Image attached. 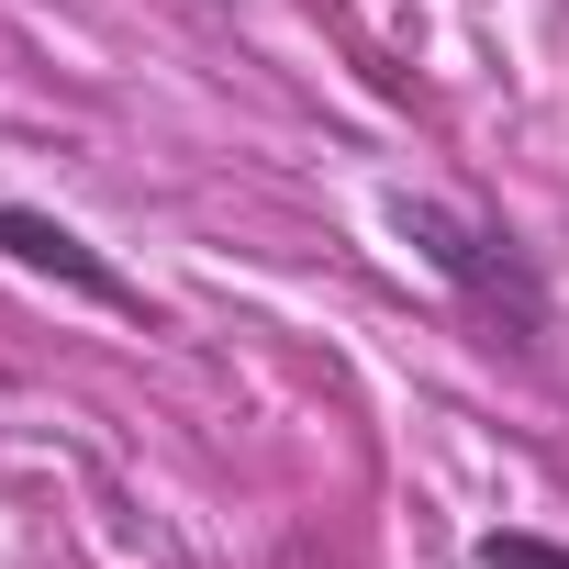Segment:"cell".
I'll return each mask as SVG.
<instances>
[{
  "label": "cell",
  "instance_id": "6da1fadb",
  "mask_svg": "<svg viewBox=\"0 0 569 569\" xmlns=\"http://www.w3.org/2000/svg\"><path fill=\"white\" fill-rule=\"evenodd\" d=\"M391 234L447 279V291L469 302V325L480 336H502V347H547V268L491 223V212H458V201H436V190H402L391 201Z\"/></svg>",
  "mask_w": 569,
  "mask_h": 569
},
{
  "label": "cell",
  "instance_id": "3957f363",
  "mask_svg": "<svg viewBox=\"0 0 569 569\" xmlns=\"http://www.w3.org/2000/svg\"><path fill=\"white\" fill-rule=\"evenodd\" d=\"M469 569H569V547L536 525H491V536H469Z\"/></svg>",
  "mask_w": 569,
  "mask_h": 569
},
{
  "label": "cell",
  "instance_id": "7a4b0ae2",
  "mask_svg": "<svg viewBox=\"0 0 569 569\" xmlns=\"http://www.w3.org/2000/svg\"><path fill=\"white\" fill-rule=\"evenodd\" d=\"M0 257L34 268V279H57V291H79V302H101V313H146L134 279H123L79 223H57V212H34V201H0Z\"/></svg>",
  "mask_w": 569,
  "mask_h": 569
}]
</instances>
